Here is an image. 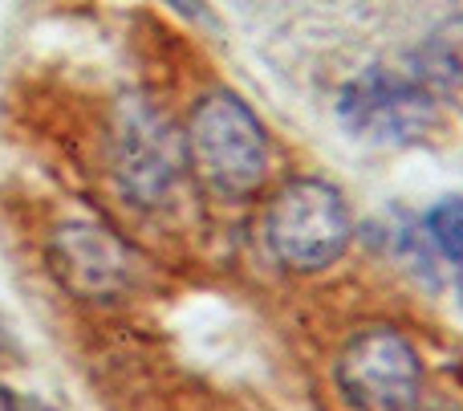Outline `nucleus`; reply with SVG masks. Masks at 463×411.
Returning a JSON list of instances; mask_svg holds the SVG:
<instances>
[{"label": "nucleus", "mask_w": 463, "mask_h": 411, "mask_svg": "<svg viewBox=\"0 0 463 411\" xmlns=\"http://www.w3.org/2000/svg\"><path fill=\"white\" fill-rule=\"evenodd\" d=\"M427 236H431L435 249L463 273V196L439 200L427 212Z\"/></svg>", "instance_id": "7"}, {"label": "nucleus", "mask_w": 463, "mask_h": 411, "mask_svg": "<svg viewBox=\"0 0 463 411\" xmlns=\"http://www.w3.org/2000/svg\"><path fill=\"white\" fill-rule=\"evenodd\" d=\"M269 249L293 273H321L345 253L354 233L350 204L326 179H293L269 204Z\"/></svg>", "instance_id": "2"}, {"label": "nucleus", "mask_w": 463, "mask_h": 411, "mask_svg": "<svg viewBox=\"0 0 463 411\" xmlns=\"http://www.w3.org/2000/svg\"><path fill=\"white\" fill-rule=\"evenodd\" d=\"M114 163H118V184L138 204H155L171 192L184 163V143L171 135V127L151 110V106H130L118 119V143H114Z\"/></svg>", "instance_id": "5"}, {"label": "nucleus", "mask_w": 463, "mask_h": 411, "mask_svg": "<svg viewBox=\"0 0 463 411\" xmlns=\"http://www.w3.org/2000/svg\"><path fill=\"white\" fill-rule=\"evenodd\" d=\"M184 155L192 171L224 200H244L269 176V130L244 98L212 90L187 114Z\"/></svg>", "instance_id": "1"}, {"label": "nucleus", "mask_w": 463, "mask_h": 411, "mask_svg": "<svg viewBox=\"0 0 463 411\" xmlns=\"http://www.w3.org/2000/svg\"><path fill=\"white\" fill-rule=\"evenodd\" d=\"M49 261L78 298H118L135 282L130 249L98 225H61L49 244Z\"/></svg>", "instance_id": "6"}, {"label": "nucleus", "mask_w": 463, "mask_h": 411, "mask_svg": "<svg viewBox=\"0 0 463 411\" xmlns=\"http://www.w3.org/2000/svg\"><path fill=\"white\" fill-rule=\"evenodd\" d=\"M337 387L358 411H411L423 391V363L399 330H366L345 342Z\"/></svg>", "instance_id": "4"}, {"label": "nucleus", "mask_w": 463, "mask_h": 411, "mask_svg": "<svg viewBox=\"0 0 463 411\" xmlns=\"http://www.w3.org/2000/svg\"><path fill=\"white\" fill-rule=\"evenodd\" d=\"M0 342H5V334H0Z\"/></svg>", "instance_id": "9"}, {"label": "nucleus", "mask_w": 463, "mask_h": 411, "mask_svg": "<svg viewBox=\"0 0 463 411\" xmlns=\"http://www.w3.org/2000/svg\"><path fill=\"white\" fill-rule=\"evenodd\" d=\"M0 411H21V407H16V404H13V399H8V396H5V391H0Z\"/></svg>", "instance_id": "8"}, {"label": "nucleus", "mask_w": 463, "mask_h": 411, "mask_svg": "<svg viewBox=\"0 0 463 411\" xmlns=\"http://www.w3.org/2000/svg\"><path fill=\"white\" fill-rule=\"evenodd\" d=\"M342 122L358 139L378 147H407L423 139L435 127V90L427 78H415L407 70H366L342 90Z\"/></svg>", "instance_id": "3"}]
</instances>
